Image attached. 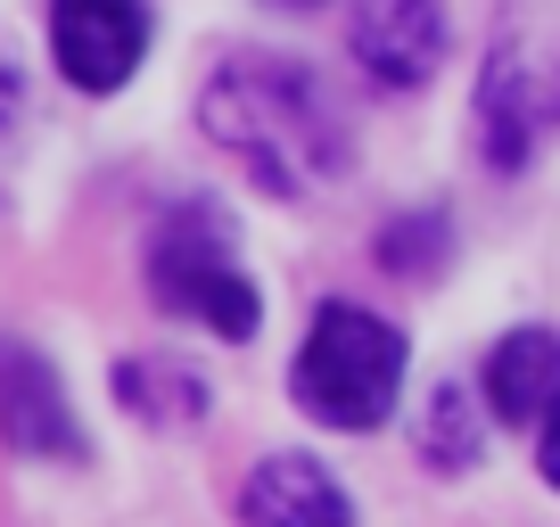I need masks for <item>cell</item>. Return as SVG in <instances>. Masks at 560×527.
I'll use <instances>...</instances> for the list:
<instances>
[{"label": "cell", "instance_id": "cell-1", "mask_svg": "<svg viewBox=\"0 0 560 527\" xmlns=\"http://www.w3.org/2000/svg\"><path fill=\"white\" fill-rule=\"evenodd\" d=\"M198 124L272 198H305V190L347 174V124L322 99L314 74L289 67V58H231V67H214L207 99H198Z\"/></svg>", "mask_w": 560, "mask_h": 527}, {"label": "cell", "instance_id": "cell-2", "mask_svg": "<svg viewBox=\"0 0 560 527\" xmlns=\"http://www.w3.org/2000/svg\"><path fill=\"white\" fill-rule=\"evenodd\" d=\"M298 405L314 412L322 429H380L396 412V387H404V338L387 330L380 314L363 305H322L314 330L298 347Z\"/></svg>", "mask_w": 560, "mask_h": 527}, {"label": "cell", "instance_id": "cell-3", "mask_svg": "<svg viewBox=\"0 0 560 527\" xmlns=\"http://www.w3.org/2000/svg\"><path fill=\"white\" fill-rule=\"evenodd\" d=\"M149 289H158L165 314L207 321L214 338H256L264 305L256 281L231 256V214L214 198H182L158 231H149Z\"/></svg>", "mask_w": 560, "mask_h": 527}, {"label": "cell", "instance_id": "cell-4", "mask_svg": "<svg viewBox=\"0 0 560 527\" xmlns=\"http://www.w3.org/2000/svg\"><path fill=\"white\" fill-rule=\"evenodd\" d=\"M560 132V42L503 34L478 74V149L494 174H520Z\"/></svg>", "mask_w": 560, "mask_h": 527}, {"label": "cell", "instance_id": "cell-5", "mask_svg": "<svg viewBox=\"0 0 560 527\" xmlns=\"http://www.w3.org/2000/svg\"><path fill=\"white\" fill-rule=\"evenodd\" d=\"M50 50L74 91H124L149 50V0H50Z\"/></svg>", "mask_w": 560, "mask_h": 527}, {"label": "cell", "instance_id": "cell-6", "mask_svg": "<svg viewBox=\"0 0 560 527\" xmlns=\"http://www.w3.org/2000/svg\"><path fill=\"white\" fill-rule=\"evenodd\" d=\"M354 58L371 83L420 91L445 67V9L438 0H354Z\"/></svg>", "mask_w": 560, "mask_h": 527}, {"label": "cell", "instance_id": "cell-7", "mask_svg": "<svg viewBox=\"0 0 560 527\" xmlns=\"http://www.w3.org/2000/svg\"><path fill=\"white\" fill-rule=\"evenodd\" d=\"M0 437L18 454H50V461H83V429L67 412V387L34 347L0 338Z\"/></svg>", "mask_w": 560, "mask_h": 527}, {"label": "cell", "instance_id": "cell-8", "mask_svg": "<svg viewBox=\"0 0 560 527\" xmlns=\"http://www.w3.org/2000/svg\"><path fill=\"white\" fill-rule=\"evenodd\" d=\"M240 519L247 527H354V511H347V494H338V478L322 470V461L272 454V461H256V478H247Z\"/></svg>", "mask_w": 560, "mask_h": 527}, {"label": "cell", "instance_id": "cell-9", "mask_svg": "<svg viewBox=\"0 0 560 527\" xmlns=\"http://www.w3.org/2000/svg\"><path fill=\"white\" fill-rule=\"evenodd\" d=\"M487 396L511 429H536L560 412V338L552 330H511L487 354Z\"/></svg>", "mask_w": 560, "mask_h": 527}, {"label": "cell", "instance_id": "cell-10", "mask_svg": "<svg viewBox=\"0 0 560 527\" xmlns=\"http://www.w3.org/2000/svg\"><path fill=\"white\" fill-rule=\"evenodd\" d=\"M116 396L140 412V421H158V429L198 421V412H207V379H198V371H182V363H149V354L116 371Z\"/></svg>", "mask_w": 560, "mask_h": 527}, {"label": "cell", "instance_id": "cell-11", "mask_svg": "<svg viewBox=\"0 0 560 527\" xmlns=\"http://www.w3.org/2000/svg\"><path fill=\"white\" fill-rule=\"evenodd\" d=\"M429 461L438 470H462V461H478V421H470V405H462V387H438V405H429Z\"/></svg>", "mask_w": 560, "mask_h": 527}, {"label": "cell", "instance_id": "cell-12", "mask_svg": "<svg viewBox=\"0 0 560 527\" xmlns=\"http://www.w3.org/2000/svg\"><path fill=\"white\" fill-rule=\"evenodd\" d=\"M536 461H544V478H552V487H560V412H552V421H544V454H536Z\"/></svg>", "mask_w": 560, "mask_h": 527}, {"label": "cell", "instance_id": "cell-13", "mask_svg": "<svg viewBox=\"0 0 560 527\" xmlns=\"http://www.w3.org/2000/svg\"><path fill=\"white\" fill-rule=\"evenodd\" d=\"M272 9H314V0H272Z\"/></svg>", "mask_w": 560, "mask_h": 527}]
</instances>
